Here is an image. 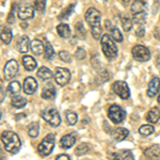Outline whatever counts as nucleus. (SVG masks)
<instances>
[{
    "label": "nucleus",
    "mask_w": 160,
    "mask_h": 160,
    "mask_svg": "<svg viewBox=\"0 0 160 160\" xmlns=\"http://www.w3.org/2000/svg\"><path fill=\"white\" fill-rule=\"evenodd\" d=\"M160 90V79L157 78V77H154L153 79L151 80L148 84V97H155L157 94H158Z\"/></svg>",
    "instance_id": "obj_15"
},
{
    "label": "nucleus",
    "mask_w": 160,
    "mask_h": 160,
    "mask_svg": "<svg viewBox=\"0 0 160 160\" xmlns=\"http://www.w3.org/2000/svg\"><path fill=\"white\" fill-rule=\"evenodd\" d=\"M65 118L68 125H75L77 123V121H78V115L75 112L68 111V112H65Z\"/></svg>",
    "instance_id": "obj_32"
},
{
    "label": "nucleus",
    "mask_w": 160,
    "mask_h": 160,
    "mask_svg": "<svg viewBox=\"0 0 160 160\" xmlns=\"http://www.w3.org/2000/svg\"><path fill=\"white\" fill-rule=\"evenodd\" d=\"M56 138L53 133H49L43 139L42 142L38 144V152L42 157H47L52 153L53 148H55Z\"/></svg>",
    "instance_id": "obj_3"
},
{
    "label": "nucleus",
    "mask_w": 160,
    "mask_h": 160,
    "mask_svg": "<svg viewBox=\"0 0 160 160\" xmlns=\"http://www.w3.org/2000/svg\"><path fill=\"white\" fill-rule=\"evenodd\" d=\"M108 29L110 30L111 38H112L115 42H118V43L122 42V41H123V35H122V33H121V31L118 30L115 26H111V27H109Z\"/></svg>",
    "instance_id": "obj_29"
},
{
    "label": "nucleus",
    "mask_w": 160,
    "mask_h": 160,
    "mask_svg": "<svg viewBox=\"0 0 160 160\" xmlns=\"http://www.w3.org/2000/svg\"><path fill=\"white\" fill-rule=\"evenodd\" d=\"M100 44H102V52L106 58L108 60H114L118 57V47L114 44V42L112 41V38L109 34H105L102 35V38H100Z\"/></svg>",
    "instance_id": "obj_2"
},
{
    "label": "nucleus",
    "mask_w": 160,
    "mask_h": 160,
    "mask_svg": "<svg viewBox=\"0 0 160 160\" xmlns=\"http://www.w3.org/2000/svg\"><path fill=\"white\" fill-rule=\"evenodd\" d=\"M92 30V35H93V38H95V40H99L100 37H102V27H99V28H93Z\"/></svg>",
    "instance_id": "obj_39"
},
{
    "label": "nucleus",
    "mask_w": 160,
    "mask_h": 160,
    "mask_svg": "<svg viewBox=\"0 0 160 160\" xmlns=\"http://www.w3.org/2000/svg\"><path fill=\"white\" fill-rule=\"evenodd\" d=\"M1 115H2V114H1V112H0V120H1Z\"/></svg>",
    "instance_id": "obj_51"
},
{
    "label": "nucleus",
    "mask_w": 160,
    "mask_h": 160,
    "mask_svg": "<svg viewBox=\"0 0 160 160\" xmlns=\"http://www.w3.org/2000/svg\"><path fill=\"white\" fill-rule=\"evenodd\" d=\"M4 98H6V92H4V90L0 87V102H3Z\"/></svg>",
    "instance_id": "obj_44"
},
{
    "label": "nucleus",
    "mask_w": 160,
    "mask_h": 160,
    "mask_svg": "<svg viewBox=\"0 0 160 160\" xmlns=\"http://www.w3.org/2000/svg\"><path fill=\"white\" fill-rule=\"evenodd\" d=\"M145 6L146 3L144 1H135L131 4V12H132L133 15L143 13L144 9H145Z\"/></svg>",
    "instance_id": "obj_27"
},
{
    "label": "nucleus",
    "mask_w": 160,
    "mask_h": 160,
    "mask_svg": "<svg viewBox=\"0 0 160 160\" xmlns=\"http://www.w3.org/2000/svg\"><path fill=\"white\" fill-rule=\"evenodd\" d=\"M155 131V128L153 127L152 125H143L140 127V129H139V132H140L141 136H144V137H148L149 135H152Z\"/></svg>",
    "instance_id": "obj_33"
},
{
    "label": "nucleus",
    "mask_w": 160,
    "mask_h": 160,
    "mask_svg": "<svg viewBox=\"0 0 160 160\" xmlns=\"http://www.w3.org/2000/svg\"><path fill=\"white\" fill-rule=\"evenodd\" d=\"M41 117H42L44 121H46L49 125L53 126V127L59 126L61 123V118H60V114H59L58 110L52 107L44 109L42 112H41Z\"/></svg>",
    "instance_id": "obj_4"
},
{
    "label": "nucleus",
    "mask_w": 160,
    "mask_h": 160,
    "mask_svg": "<svg viewBox=\"0 0 160 160\" xmlns=\"http://www.w3.org/2000/svg\"><path fill=\"white\" fill-rule=\"evenodd\" d=\"M20 83L18 81H12L10 82V84L8 86V91H9L10 94H12L13 96L14 95H17V93L20 91Z\"/></svg>",
    "instance_id": "obj_30"
},
{
    "label": "nucleus",
    "mask_w": 160,
    "mask_h": 160,
    "mask_svg": "<svg viewBox=\"0 0 160 160\" xmlns=\"http://www.w3.org/2000/svg\"><path fill=\"white\" fill-rule=\"evenodd\" d=\"M77 141V136L76 133L72 132V133H68V135H64L61 138L60 140V145L62 148L64 149H68L71 148L72 146H74V144L76 143Z\"/></svg>",
    "instance_id": "obj_12"
},
{
    "label": "nucleus",
    "mask_w": 160,
    "mask_h": 160,
    "mask_svg": "<svg viewBox=\"0 0 160 160\" xmlns=\"http://www.w3.org/2000/svg\"><path fill=\"white\" fill-rule=\"evenodd\" d=\"M84 18H86L87 22L91 26V29L93 28H99L100 26V19H102V14L97 9L95 8H90L89 10L86 12L84 15Z\"/></svg>",
    "instance_id": "obj_5"
},
{
    "label": "nucleus",
    "mask_w": 160,
    "mask_h": 160,
    "mask_svg": "<svg viewBox=\"0 0 160 160\" xmlns=\"http://www.w3.org/2000/svg\"><path fill=\"white\" fill-rule=\"evenodd\" d=\"M38 89V82L33 77H27L24 81V92L27 95H32Z\"/></svg>",
    "instance_id": "obj_13"
},
{
    "label": "nucleus",
    "mask_w": 160,
    "mask_h": 160,
    "mask_svg": "<svg viewBox=\"0 0 160 160\" xmlns=\"http://www.w3.org/2000/svg\"><path fill=\"white\" fill-rule=\"evenodd\" d=\"M34 11H35L34 7L31 6V4H28V3L22 4V6L18 8L17 16H18V18L22 20L31 19L34 17Z\"/></svg>",
    "instance_id": "obj_10"
},
{
    "label": "nucleus",
    "mask_w": 160,
    "mask_h": 160,
    "mask_svg": "<svg viewBox=\"0 0 160 160\" xmlns=\"http://www.w3.org/2000/svg\"><path fill=\"white\" fill-rule=\"evenodd\" d=\"M13 38V33L10 27H6V26H1L0 27V40L4 44L9 45L11 43Z\"/></svg>",
    "instance_id": "obj_18"
},
{
    "label": "nucleus",
    "mask_w": 160,
    "mask_h": 160,
    "mask_svg": "<svg viewBox=\"0 0 160 160\" xmlns=\"http://www.w3.org/2000/svg\"><path fill=\"white\" fill-rule=\"evenodd\" d=\"M0 160H4V158L3 157H0Z\"/></svg>",
    "instance_id": "obj_50"
},
{
    "label": "nucleus",
    "mask_w": 160,
    "mask_h": 160,
    "mask_svg": "<svg viewBox=\"0 0 160 160\" xmlns=\"http://www.w3.org/2000/svg\"><path fill=\"white\" fill-rule=\"evenodd\" d=\"M118 155L121 157V160H135V157L129 149H122L118 152Z\"/></svg>",
    "instance_id": "obj_35"
},
{
    "label": "nucleus",
    "mask_w": 160,
    "mask_h": 160,
    "mask_svg": "<svg viewBox=\"0 0 160 160\" xmlns=\"http://www.w3.org/2000/svg\"><path fill=\"white\" fill-rule=\"evenodd\" d=\"M1 141L4 145V149L10 154H16L19 152L22 146V141L17 133L13 131L6 130L1 133Z\"/></svg>",
    "instance_id": "obj_1"
},
{
    "label": "nucleus",
    "mask_w": 160,
    "mask_h": 160,
    "mask_svg": "<svg viewBox=\"0 0 160 160\" xmlns=\"http://www.w3.org/2000/svg\"><path fill=\"white\" fill-rule=\"evenodd\" d=\"M11 104L13 107L20 109V108H24L27 105V99L24 96H20V95H14L11 98Z\"/></svg>",
    "instance_id": "obj_24"
},
{
    "label": "nucleus",
    "mask_w": 160,
    "mask_h": 160,
    "mask_svg": "<svg viewBox=\"0 0 160 160\" xmlns=\"http://www.w3.org/2000/svg\"><path fill=\"white\" fill-rule=\"evenodd\" d=\"M121 22H122L124 31H126V32L130 31L131 28H132V20H131V18L127 14L121 15Z\"/></svg>",
    "instance_id": "obj_26"
},
{
    "label": "nucleus",
    "mask_w": 160,
    "mask_h": 160,
    "mask_svg": "<svg viewBox=\"0 0 160 160\" xmlns=\"http://www.w3.org/2000/svg\"><path fill=\"white\" fill-rule=\"evenodd\" d=\"M59 58L61 59L63 62H66V63H71L72 62V56L69 55V52L65 50H61L59 52Z\"/></svg>",
    "instance_id": "obj_37"
},
{
    "label": "nucleus",
    "mask_w": 160,
    "mask_h": 160,
    "mask_svg": "<svg viewBox=\"0 0 160 160\" xmlns=\"http://www.w3.org/2000/svg\"><path fill=\"white\" fill-rule=\"evenodd\" d=\"M156 64H157V66H158V68L160 69V56H158V58H157Z\"/></svg>",
    "instance_id": "obj_47"
},
{
    "label": "nucleus",
    "mask_w": 160,
    "mask_h": 160,
    "mask_svg": "<svg viewBox=\"0 0 160 160\" xmlns=\"http://www.w3.org/2000/svg\"><path fill=\"white\" fill-rule=\"evenodd\" d=\"M112 90H113V92H114L118 97H121L122 99L129 98L130 90H129L128 84L126 83L125 81H122V80L115 81L114 83L112 84Z\"/></svg>",
    "instance_id": "obj_7"
},
{
    "label": "nucleus",
    "mask_w": 160,
    "mask_h": 160,
    "mask_svg": "<svg viewBox=\"0 0 160 160\" xmlns=\"http://www.w3.org/2000/svg\"><path fill=\"white\" fill-rule=\"evenodd\" d=\"M75 8V4H71V6H68L66 9H64L63 10V12L61 13L60 15H59V17H58V19H65V18H68V17L69 16V14H71L72 12H73V9Z\"/></svg>",
    "instance_id": "obj_36"
},
{
    "label": "nucleus",
    "mask_w": 160,
    "mask_h": 160,
    "mask_svg": "<svg viewBox=\"0 0 160 160\" xmlns=\"http://www.w3.org/2000/svg\"><path fill=\"white\" fill-rule=\"evenodd\" d=\"M131 52H132V57L136 61L146 62L151 59V52H149V50L145 46L136 45L135 47H132Z\"/></svg>",
    "instance_id": "obj_8"
},
{
    "label": "nucleus",
    "mask_w": 160,
    "mask_h": 160,
    "mask_svg": "<svg viewBox=\"0 0 160 160\" xmlns=\"http://www.w3.org/2000/svg\"><path fill=\"white\" fill-rule=\"evenodd\" d=\"M144 33H145V30H144V27H143V26H139V27L137 28V30H136V34H137V37H139V38L144 37Z\"/></svg>",
    "instance_id": "obj_41"
},
{
    "label": "nucleus",
    "mask_w": 160,
    "mask_h": 160,
    "mask_svg": "<svg viewBox=\"0 0 160 160\" xmlns=\"http://www.w3.org/2000/svg\"><path fill=\"white\" fill-rule=\"evenodd\" d=\"M108 118H110V121H112V123L120 124L125 120L126 112L120 107V106L112 105V106H110L109 110H108Z\"/></svg>",
    "instance_id": "obj_6"
},
{
    "label": "nucleus",
    "mask_w": 160,
    "mask_h": 160,
    "mask_svg": "<svg viewBox=\"0 0 160 160\" xmlns=\"http://www.w3.org/2000/svg\"><path fill=\"white\" fill-rule=\"evenodd\" d=\"M158 102H159V104H160V94L158 95Z\"/></svg>",
    "instance_id": "obj_49"
},
{
    "label": "nucleus",
    "mask_w": 160,
    "mask_h": 160,
    "mask_svg": "<svg viewBox=\"0 0 160 160\" xmlns=\"http://www.w3.org/2000/svg\"><path fill=\"white\" fill-rule=\"evenodd\" d=\"M128 135H129V130L123 127L115 128V129H113L111 131V136L113 137L114 141H117V142H121V141L125 140L128 137Z\"/></svg>",
    "instance_id": "obj_17"
},
{
    "label": "nucleus",
    "mask_w": 160,
    "mask_h": 160,
    "mask_svg": "<svg viewBox=\"0 0 160 160\" xmlns=\"http://www.w3.org/2000/svg\"><path fill=\"white\" fill-rule=\"evenodd\" d=\"M57 32L63 38H68L71 37V28L68 24H63V22L59 24L57 26Z\"/></svg>",
    "instance_id": "obj_23"
},
{
    "label": "nucleus",
    "mask_w": 160,
    "mask_h": 160,
    "mask_svg": "<svg viewBox=\"0 0 160 160\" xmlns=\"http://www.w3.org/2000/svg\"><path fill=\"white\" fill-rule=\"evenodd\" d=\"M159 118H160V109L158 107L152 108L148 112V114H146V121H148V123L156 124V123H158Z\"/></svg>",
    "instance_id": "obj_21"
},
{
    "label": "nucleus",
    "mask_w": 160,
    "mask_h": 160,
    "mask_svg": "<svg viewBox=\"0 0 160 160\" xmlns=\"http://www.w3.org/2000/svg\"><path fill=\"white\" fill-rule=\"evenodd\" d=\"M89 151H90L89 144H87V143H81V144H79V145L77 146L76 148H75V154H76L77 156H82V155L87 154Z\"/></svg>",
    "instance_id": "obj_31"
},
{
    "label": "nucleus",
    "mask_w": 160,
    "mask_h": 160,
    "mask_svg": "<svg viewBox=\"0 0 160 160\" xmlns=\"http://www.w3.org/2000/svg\"><path fill=\"white\" fill-rule=\"evenodd\" d=\"M34 9L38 10V11L40 12H44V10H45V7H46V1H40V0H37V1L34 2Z\"/></svg>",
    "instance_id": "obj_38"
},
{
    "label": "nucleus",
    "mask_w": 160,
    "mask_h": 160,
    "mask_svg": "<svg viewBox=\"0 0 160 160\" xmlns=\"http://www.w3.org/2000/svg\"><path fill=\"white\" fill-rule=\"evenodd\" d=\"M75 57H76L77 60H83L86 58V50L83 48H78L75 52Z\"/></svg>",
    "instance_id": "obj_40"
},
{
    "label": "nucleus",
    "mask_w": 160,
    "mask_h": 160,
    "mask_svg": "<svg viewBox=\"0 0 160 160\" xmlns=\"http://www.w3.org/2000/svg\"><path fill=\"white\" fill-rule=\"evenodd\" d=\"M56 160H71V157L68 155H65V154H61L59 156H57Z\"/></svg>",
    "instance_id": "obj_43"
},
{
    "label": "nucleus",
    "mask_w": 160,
    "mask_h": 160,
    "mask_svg": "<svg viewBox=\"0 0 160 160\" xmlns=\"http://www.w3.org/2000/svg\"><path fill=\"white\" fill-rule=\"evenodd\" d=\"M17 72H18V63H17V61L13 60V59L8 61L3 68V73H4L6 79L11 80L12 78H14V76L17 74Z\"/></svg>",
    "instance_id": "obj_11"
},
{
    "label": "nucleus",
    "mask_w": 160,
    "mask_h": 160,
    "mask_svg": "<svg viewBox=\"0 0 160 160\" xmlns=\"http://www.w3.org/2000/svg\"><path fill=\"white\" fill-rule=\"evenodd\" d=\"M27 131L30 138H37L38 136V132H40V123L38 122L30 123L27 127Z\"/></svg>",
    "instance_id": "obj_25"
},
{
    "label": "nucleus",
    "mask_w": 160,
    "mask_h": 160,
    "mask_svg": "<svg viewBox=\"0 0 160 160\" xmlns=\"http://www.w3.org/2000/svg\"><path fill=\"white\" fill-rule=\"evenodd\" d=\"M56 88L52 86V84H49V86H46L45 88L43 89L42 91V94H41V96H42L43 99H46V100H51L53 99L56 97Z\"/></svg>",
    "instance_id": "obj_20"
},
{
    "label": "nucleus",
    "mask_w": 160,
    "mask_h": 160,
    "mask_svg": "<svg viewBox=\"0 0 160 160\" xmlns=\"http://www.w3.org/2000/svg\"><path fill=\"white\" fill-rule=\"evenodd\" d=\"M20 27H22V29H27L28 24H27V22H22V24H20Z\"/></svg>",
    "instance_id": "obj_46"
},
{
    "label": "nucleus",
    "mask_w": 160,
    "mask_h": 160,
    "mask_svg": "<svg viewBox=\"0 0 160 160\" xmlns=\"http://www.w3.org/2000/svg\"><path fill=\"white\" fill-rule=\"evenodd\" d=\"M22 65H24V68L27 69L28 72L34 71V69L37 68V66H38L37 61H35L31 56H24V57H22Z\"/></svg>",
    "instance_id": "obj_22"
},
{
    "label": "nucleus",
    "mask_w": 160,
    "mask_h": 160,
    "mask_svg": "<svg viewBox=\"0 0 160 160\" xmlns=\"http://www.w3.org/2000/svg\"><path fill=\"white\" fill-rule=\"evenodd\" d=\"M37 75H38V78H41L42 80H48V79L51 78L52 73H51V71L48 68H46V66H42V68H38Z\"/></svg>",
    "instance_id": "obj_28"
},
{
    "label": "nucleus",
    "mask_w": 160,
    "mask_h": 160,
    "mask_svg": "<svg viewBox=\"0 0 160 160\" xmlns=\"http://www.w3.org/2000/svg\"><path fill=\"white\" fill-rule=\"evenodd\" d=\"M29 46H30V41L27 35H22V37L17 40L16 49L18 50V52L26 53L28 51V49H29Z\"/></svg>",
    "instance_id": "obj_16"
},
{
    "label": "nucleus",
    "mask_w": 160,
    "mask_h": 160,
    "mask_svg": "<svg viewBox=\"0 0 160 160\" xmlns=\"http://www.w3.org/2000/svg\"><path fill=\"white\" fill-rule=\"evenodd\" d=\"M144 155L149 160H159L160 159V145L154 144L144 151Z\"/></svg>",
    "instance_id": "obj_14"
},
{
    "label": "nucleus",
    "mask_w": 160,
    "mask_h": 160,
    "mask_svg": "<svg viewBox=\"0 0 160 160\" xmlns=\"http://www.w3.org/2000/svg\"><path fill=\"white\" fill-rule=\"evenodd\" d=\"M44 55H45V58L47 60H51V59L55 57V51H53V48L51 46V44L49 42H47L45 44V50H44Z\"/></svg>",
    "instance_id": "obj_34"
},
{
    "label": "nucleus",
    "mask_w": 160,
    "mask_h": 160,
    "mask_svg": "<svg viewBox=\"0 0 160 160\" xmlns=\"http://www.w3.org/2000/svg\"><path fill=\"white\" fill-rule=\"evenodd\" d=\"M110 158L111 160H121V157H120V155H118V153H112Z\"/></svg>",
    "instance_id": "obj_45"
},
{
    "label": "nucleus",
    "mask_w": 160,
    "mask_h": 160,
    "mask_svg": "<svg viewBox=\"0 0 160 160\" xmlns=\"http://www.w3.org/2000/svg\"><path fill=\"white\" fill-rule=\"evenodd\" d=\"M3 154V151H2V148H1V146H0V156Z\"/></svg>",
    "instance_id": "obj_48"
},
{
    "label": "nucleus",
    "mask_w": 160,
    "mask_h": 160,
    "mask_svg": "<svg viewBox=\"0 0 160 160\" xmlns=\"http://www.w3.org/2000/svg\"><path fill=\"white\" fill-rule=\"evenodd\" d=\"M13 8H14V4H13ZM12 8V10H11V12H10V15H9V17H8V22L9 24H13V22H15L14 20V9Z\"/></svg>",
    "instance_id": "obj_42"
},
{
    "label": "nucleus",
    "mask_w": 160,
    "mask_h": 160,
    "mask_svg": "<svg viewBox=\"0 0 160 160\" xmlns=\"http://www.w3.org/2000/svg\"><path fill=\"white\" fill-rule=\"evenodd\" d=\"M30 49L35 56H40V55H42L44 52V50H45V45L43 44L42 41L35 38V40L30 42Z\"/></svg>",
    "instance_id": "obj_19"
},
{
    "label": "nucleus",
    "mask_w": 160,
    "mask_h": 160,
    "mask_svg": "<svg viewBox=\"0 0 160 160\" xmlns=\"http://www.w3.org/2000/svg\"><path fill=\"white\" fill-rule=\"evenodd\" d=\"M55 80L58 83V86L64 87L71 80V73L68 68H57L55 72Z\"/></svg>",
    "instance_id": "obj_9"
}]
</instances>
